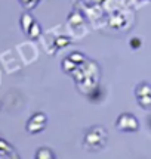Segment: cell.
Here are the masks:
<instances>
[{"instance_id":"cell-1","label":"cell","mask_w":151,"mask_h":159,"mask_svg":"<svg viewBox=\"0 0 151 159\" xmlns=\"http://www.w3.org/2000/svg\"><path fill=\"white\" fill-rule=\"evenodd\" d=\"M105 143H107V130L99 125L89 128L85 134V139H83L85 148L90 152H98L101 149H104Z\"/></svg>"},{"instance_id":"cell-2","label":"cell","mask_w":151,"mask_h":159,"mask_svg":"<svg viewBox=\"0 0 151 159\" xmlns=\"http://www.w3.org/2000/svg\"><path fill=\"white\" fill-rule=\"evenodd\" d=\"M116 128L122 133H136L139 130V121L134 114L123 112L116 121Z\"/></svg>"},{"instance_id":"cell-3","label":"cell","mask_w":151,"mask_h":159,"mask_svg":"<svg viewBox=\"0 0 151 159\" xmlns=\"http://www.w3.org/2000/svg\"><path fill=\"white\" fill-rule=\"evenodd\" d=\"M46 121H47L46 115L41 114V112H36V114L28 119L25 128H27V131L31 133V134H37V133H40V131L46 127Z\"/></svg>"},{"instance_id":"cell-4","label":"cell","mask_w":151,"mask_h":159,"mask_svg":"<svg viewBox=\"0 0 151 159\" xmlns=\"http://www.w3.org/2000/svg\"><path fill=\"white\" fill-rule=\"evenodd\" d=\"M151 94V84L148 83H139V84L135 87V96L141 97V96H148Z\"/></svg>"},{"instance_id":"cell-5","label":"cell","mask_w":151,"mask_h":159,"mask_svg":"<svg viewBox=\"0 0 151 159\" xmlns=\"http://www.w3.org/2000/svg\"><path fill=\"white\" fill-rule=\"evenodd\" d=\"M68 59H70L71 62H74L76 65H80V63L86 62V56L81 55V53H79V52H73V53H70Z\"/></svg>"},{"instance_id":"cell-6","label":"cell","mask_w":151,"mask_h":159,"mask_svg":"<svg viewBox=\"0 0 151 159\" xmlns=\"http://www.w3.org/2000/svg\"><path fill=\"white\" fill-rule=\"evenodd\" d=\"M136 102H138V105H139L142 109H151V94L136 97Z\"/></svg>"},{"instance_id":"cell-7","label":"cell","mask_w":151,"mask_h":159,"mask_svg":"<svg viewBox=\"0 0 151 159\" xmlns=\"http://www.w3.org/2000/svg\"><path fill=\"white\" fill-rule=\"evenodd\" d=\"M40 33H41V30H40V27H39V24L36 22H33L31 25H30V28H28V31H27V34L30 35V37H33V39H37L39 35H40Z\"/></svg>"},{"instance_id":"cell-8","label":"cell","mask_w":151,"mask_h":159,"mask_svg":"<svg viewBox=\"0 0 151 159\" xmlns=\"http://www.w3.org/2000/svg\"><path fill=\"white\" fill-rule=\"evenodd\" d=\"M33 22H34V19H33V18L30 16L28 13H24V15H22V18H21V24H22V30H24V31H25V33L28 31L30 25H31V24H33Z\"/></svg>"},{"instance_id":"cell-9","label":"cell","mask_w":151,"mask_h":159,"mask_svg":"<svg viewBox=\"0 0 151 159\" xmlns=\"http://www.w3.org/2000/svg\"><path fill=\"white\" fill-rule=\"evenodd\" d=\"M76 66H77V65H76L74 62H71L68 57L64 59V62H62V69H64V71H68V72L73 71V69H76Z\"/></svg>"},{"instance_id":"cell-10","label":"cell","mask_w":151,"mask_h":159,"mask_svg":"<svg viewBox=\"0 0 151 159\" xmlns=\"http://www.w3.org/2000/svg\"><path fill=\"white\" fill-rule=\"evenodd\" d=\"M130 46H132V49H136L138 46H141V40L136 39V37H135V39H132V40H130Z\"/></svg>"}]
</instances>
